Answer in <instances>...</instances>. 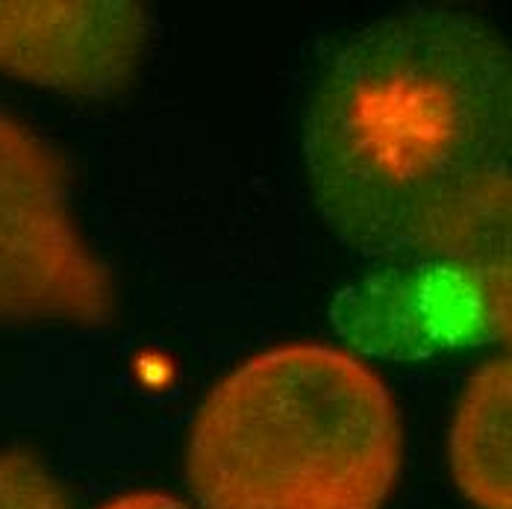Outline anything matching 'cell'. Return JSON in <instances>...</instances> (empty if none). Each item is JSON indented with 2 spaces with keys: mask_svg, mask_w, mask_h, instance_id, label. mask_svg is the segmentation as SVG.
<instances>
[{
  "mask_svg": "<svg viewBox=\"0 0 512 509\" xmlns=\"http://www.w3.org/2000/svg\"><path fill=\"white\" fill-rule=\"evenodd\" d=\"M451 468L477 509H510V362L480 368L462 392L451 430Z\"/></svg>",
  "mask_w": 512,
  "mask_h": 509,
  "instance_id": "5",
  "label": "cell"
},
{
  "mask_svg": "<svg viewBox=\"0 0 512 509\" xmlns=\"http://www.w3.org/2000/svg\"><path fill=\"white\" fill-rule=\"evenodd\" d=\"M0 509H68L51 474L24 454H0Z\"/></svg>",
  "mask_w": 512,
  "mask_h": 509,
  "instance_id": "6",
  "label": "cell"
},
{
  "mask_svg": "<svg viewBox=\"0 0 512 509\" xmlns=\"http://www.w3.org/2000/svg\"><path fill=\"white\" fill-rule=\"evenodd\" d=\"M106 509H189L183 507L180 501L174 498H165V495H127L115 504H109Z\"/></svg>",
  "mask_w": 512,
  "mask_h": 509,
  "instance_id": "7",
  "label": "cell"
},
{
  "mask_svg": "<svg viewBox=\"0 0 512 509\" xmlns=\"http://www.w3.org/2000/svg\"><path fill=\"white\" fill-rule=\"evenodd\" d=\"M510 156V51L480 18L386 15L348 36L312 83L309 192L362 256L507 277Z\"/></svg>",
  "mask_w": 512,
  "mask_h": 509,
  "instance_id": "1",
  "label": "cell"
},
{
  "mask_svg": "<svg viewBox=\"0 0 512 509\" xmlns=\"http://www.w3.org/2000/svg\"><path fill=\"white\" fill-rule=\"evenodd\" d=\"M112 315V277L77 227L56 153L0 109V324L101 327Z\"/></svg>",
  "mask_w": 512,
  "mask_h": 509,
  "instance_id": "3",
  "label": "cell"
},
{
  "mask_svg": "<svg viewBox=\"0 0 512 509\" xmlns=\"http://www.w3.org/2000/svg\"><path fill=\"white\" fill-rule=\"evenodd\" d=\"M148 45L127 0H0V71L77 98L121 92Z\"/></svg>",
  "mask_w": 512,
  "mask_h": 509,
  "instance_id": "4",
  "label": "cell"
},
{
  "mask_svg": "<svg viewBox=\"0 0 512 509\" xmlns=\"http://www.w3.org/2000/svg\"><path fill=\"white\" fill-rule=\"evenodd\" d=\"M401 459L386 386L357 359L295 345L212 389L186 468L201 509H380Z\"/></svg>",
  "mask_w": 512,
  "mask_h": 509,
  "instance_id": "2",
  "label": "cell"
}]
</instances>
